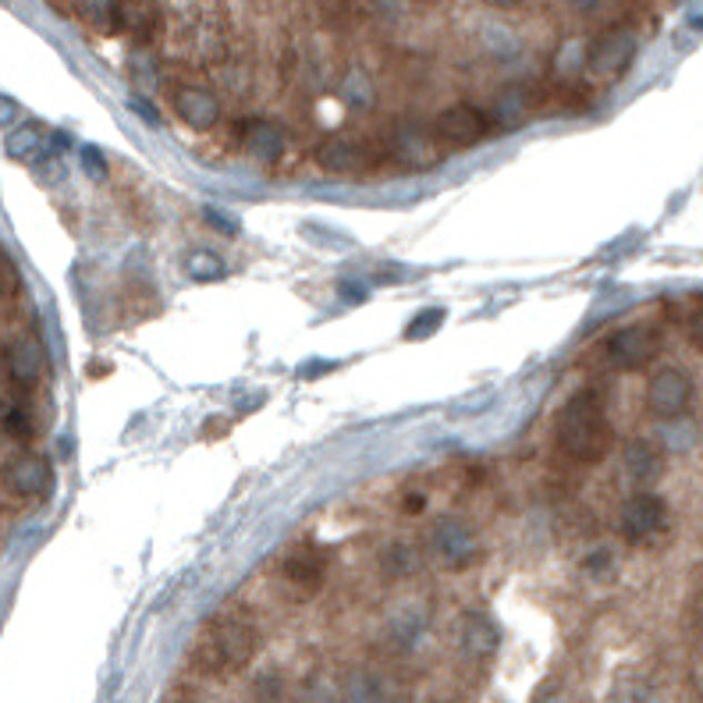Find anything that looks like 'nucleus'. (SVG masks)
<instances>
[{
  "label": "nucleus",
  "instance_id": "bb28decb",
  "mask_svg": "<svg viewBox=\"0 0 703 703\" xmlns=\"http://www.w3.org/2000/svg\"><path fill=\"white\" fill-rule=\"evenodd\" d=\"M441 320H444V310H430V313H420L416 320H412V323H416V328H409V331H405V338H412V341H416V338H423V334H434Z\"/></svg>",
  "mask_w": 703,
  "mask_h": 703
},
{
  "label": "nucleus",
  "instance_id": "412c9836",
  "mask_svg": "<svg viewBox=\"0 0 703 703\" xmlns=\"http://www.w3.org/2000/svg\"><path fill=\"white\" fill-rule=\"evenodd\" d=\"M0 430L14 441H29L32 438V416L22 402L14 399H0Z\"/></svg>",
  "mask_w": 703,
  "mask_h": 703
},
{
  "label": "nucleus",
  "instance_id": "423d86ee",
  "mask_svg": "<svg viewBox=\"0 0 703 703\" xmlns=\"http://www.w3.org/2000/svg\"><path fill=\"white\" fill-rule=\"evenodd\" d=\"M664 526H669V509H664V501L651 491L633 494L619 512V533L629 544H646V540H654Z\"/></svg>",
  "mask_w": 703,
  "mask_h": 703
},
{
  "label": "nucleus",
  "instance_id": "7ed1b4c3",
  "mask_svg": "<svg viewBox=\"0 0 703 703\" xmlns=\"http://www.w3.org/2000/svg\"><path fill=\"white\" fill-rule=\"evenodd\" d=\"M636 50H640V40H636L633 29H607L601 40L590 43L586 71L601 86H611V82L625 79V71L636 61Z\"/></svg>",
  "mask_w": 703,
  "mask_h": 703
},
{
  "label": "nucleus",
  "instance_id": "72a5a7b5",
  "mask_svg": "<svg viewBox=\"0 0 703 703\" xmlns=\"http://www.w3.org/2000/svg\"><path fill=\"white\" fill-rule=\"evenodd\" d=\"M423 504H426V498H409V501H405V509H409V512H420Z\"/></svg>",
  "mask_w": 703,
  "mask_h": 703
},
{
  "label": "nucleus",
  "instance_id": "393cba45",
  "mask_svg": "<svg viewBox=\"0 0 703 703\" xmlns=\"http://www.w3.org/2000/svg\"><path fill=\"white\" fill-rule=\"evenodd\" d=\"M114 4L118 0H76L79 14L97 29H114Z\"/></svg>",
  "mask_w": 703,
  "mask_h": 703
},
{
  "label": "nucleus",
  "instance_id": "9b49d317",
  "mask_svg": "<svg viewBox=\"0 0 703 703\" xmlns=\"http://www.w3.org/2000/svg\"><path fill=\"white\" fill-rule=\"evenodd\" d=\"M4 366H8V376L18 388L32 391L47 373V352L36 338H18L4 352Z\"/></svg>",
  "mask_w": 703,
  "mask_h": 703
},
{
  "label": "nucleus",
  "instance_id": "c85d7f7f",
  "mask_svg": "<svg viewBox=\"0 0 703 703\" xmlns=\"http://www.w3.org/2000/svg\"><path fill=\"white\" fill-rule=\"evenodd\" d=\"M690 341H693L696 352H703V305L690 317Z\"/></svg>",
  "mask_w": 703,
  "mask_h": 703
},
{
  "label": "nucleus",
  "instance_id": "2eb2a0df",
  "mask_svg": "<svg viewBox=\"0 0 703 703\" xmlns=\"http://www.w3.org/2000/svg\"><path fill=\"white\" fill-rule=\"evenodd\" d=\"M438 147H441L438 139H430L426 132L412 129V124H409V129L394 132L388 153H391L394 160H402L405 168H426V164H434V160H438V157H434Z\"/></svg>",
  "mask_w": 703,
  "mask_h": 703
},
{
  "label": "nucleus",
  "instance_id": "0eeeda50",
  "mask_svg": "<svg viewBox=\"0 0 703 703\" xmlns=\"http://www.w3.org/2000/svg\"><path fill=\"white\" fill-rule=\"evenodd\" d=\"M0 483L14 498H43L53 483L50 462L36 452H14L0 465Z\"/></svg>",
  "mask_w": 703,
  "mask_h": 703
},
{
  "label": "nucleus",
  "instance_id": "7c9ffc66",
  "mask_svg": "<svg viewBox=\"0 0 703 703\" xmlns=\"http://www.w3.org/2000/svg\"><path fill=\"white\" fill-rule=\"evenodd\" d=\"M132 111H135V114H142V118H147L150 124H160L157 111H153V107H150L147 100H142V103H139V100H132Z\"/></svg>",
  "mask_w": 703,
  "mask_h": 703
},
{
  "label": "nucleus",
  "instance_id": "20e7f679",
  "mask_svg": "<svg viewBox=\"0 0 703 703\" xmlns=\"http://www.w3.org/2000/svg\"><path fill=\"white\" fill-rule=\"evenodd\" d=\"M690 402H693V381L686 370L661 366L651 381H646V409H651L657 420L686 416Z\"/></svg>",
  "mask_w": 703,
  "mask_h": 703
},
{
  "label": "nucleus",
  "instance_id": "6e6552de",
  "mask_svg": "<svg viewBox=\"0 0 703 703\" xmlns=\"http://www.w3.org/2000/svg\"><path fill=\"white\" fill-rule=\"evenodd\" d=\"M486 135V114L473 103H455L444 107L434 121V139L448 150H469Z\"/></svg>",
  "mask_w": 703,
  "mask_h": 703
},
{
  "label": "nucleus",
  "instance_id": "f3484780",
  "mask_svg": "<svg viewBox=\"0 0 703 703\" xmlns=\"http://www.w3.org/2000/svg\"><path fill=\"white\" fill-rule=\"evenodd\" d=\"M4 147H8V157L18 160V164H40L43 157L53 153V150H50V135H47L36 121L18 124L14 132H8V142H4Z\"/></svg>",
  "mask_w": 703,
  "mask_h": 703
},
{
  "label": "nucleus",
  "instance_id": "4468645a",
  "mask_svg": "<svg viewBox=\"0 0 703 703\" xmlns=\"http://www.w3.org/2000/svg\"><path fill=\"white\" fill-rule=\"evenodd\" d=\"M239 142L252 160H263V164H274L284 153V135L270 121H242Z\"/></svg>",
  "mask_w": 703,
  "mask_h": 703
},
{
  "label": "nucleus",
  "instance_id": "dca6fc26",
  "mask_svg": "<svg viewBox=\"0 0 703 703\" xmlns=\"http://www.w3.org/2000/svg\"><path fill=\"white\" fill-rule=\"evenodd\" d=\"M323 572H328V565H323V558L313 551H295L281 562V580L288 586H295L299 593H317L323 583Z\"/></svg>",
  "mask_w": 703,
  "mask_h": 703
},
{
  "label": "nucleus",
  "instance_id": "cd10ccee",
  "mask_svg": "<svg viewBox=\"0 0 703 703\" xmlns=\"http://www.w3.org/2000/svg\"><path fill=\"white\" fill-rule=\"evenodd\" d=\"M82 168L89 171V174H97V178H107V160L100 157V150H82Z\"/></svg>",
  "mask_w": 703,
  "mask_h": 703
},
{
  "label": "nucleus",
  "instance_id": "39448f33",
  "mask_svg": "<svg viewBox=\"0 0 703 703\" xmlns=\"http://www.w3.org/2000/svg\"><path fill=\"white\" fill-rule=\"evenodd\" d=\"M657 349H661L657 331L646 328V323H633V328H622V331H615V334L607 338L604 355H607V363L615 366V370L633 373V370L651 366Z\"/></svg>",
  "mask_w": 703,
  "mask_h": 703
},
{
  "label": "nucleus",
  "instance_id": "1a4fd4ad",
  "mask_svg": "<svg viewBox=\"0 0 703 703\" xmlns=\"http://www.w3.org/2000/svg\"><path fill=\"white\" fill-rule=\"evenodd\" d=\"M430 540H434V551H438L441 562L452 565V569H462V565L476 562V558H480L476 536H473V530H469L462 519H441Z\"/></svg>",
  "mask_w": 703,
  "mask_h": 703
},
{
  "label": "nucleus",
  "instance_id": "473e14b6",
  "mask_svg": "<svg viewBox=\"0 0 703 703\" xmlns=\"http://www.w3.org/2000/svg\"><path fill=\"white\" fill-rule=\"evenodd\" d=\"M569 4H572V8H580V11H593V8L601 4V0H569Z\"/></svg>",
  "mask_w": 703,
  "mask_h": 703
},
{
  "label": "nucleus",
  "instance_id": "a211bd4d",
  "mask_svg": "<svg viewBox=\"0 0 703 703\" xmlns=\"http://www.w3.org/2000/svg\"><path fill=\"white\" fill-rule=\"evenodd\" d=\"M459 643L469 654L486 657V654H494V646H498V629L491 619L480 615V611H465L459 622Z\"/></svg>",
  "mask_w": 703,
  "mask_h": 703
},
{
  "label": "nucleus",
  "instance_id": "4be33fe9",
  "mask_svg": "<svg viewBox=\"0 0 703 703\" xmlns=\"http://www.w3.org/2000/svg\"><path fill=\"white\" fill-rule=\"evenodd\" d=\"M586 50L590 47L583 40H565L562 47H558V53H554V76L562 79V82H572L586 68Z\"/></svg>",
  "mask_w": 703,
  "mask_h": 703
},
{
  "label": "nucleus",
  "instance_id": "c756f323",
  "mask_svg": "<svg viewBox=\"0 0 703 703\" xmlns=\"http://www.w3.org/2000/svg\"><path fill=\"white\" fill-rule=\"evenodd\" d=\"M18 118V107H14V100H8L4 93H0V124H11Z\"/></svg>",
  "mask_w": 703,
  "mask_h": 703
},
{
  "label": "nucleus",
  "instance_id": "a878e982",
  "mask_svg": "<svg viewBox=\"0 0 703 703\" xmlns=\"http://www.w3.org/2000/svg\"><path fill=\"white\" fill-rule=\"evenodd\" d=\"M341 100H345L349 107H355V111H366V107H373V86L359 76V71H352V76L345 79V86H341Z\"/></svg>",
  "mask_w": 703,
  "mask_h": 703
},
{
  "label": "nucleus",
  "instance_id": "f257e3e1",
  "mask_svg": "<svg viewBox=\"0 0 703 703\" xmlns=\"http://www.w3.org/2000/svg\"><path fill=\"white\" fill-rule=\"evenodd\" d=\"M257 646H260L257 622H252L242 607H224L203 625V633L192 651V664L195 672L203 675L228 679L245 669L252 654H257Z\"/></svg>",
  "mask_w": 703,
  "mask_h": 703
},
{
  "label": "nucleus",
  "instance_id": "6ab92c4d",
  "mask_svg": "<svg viewBox=\"0 0 703 703\" xmlns=\"http://www.w3.org/2000/svg\"><path fill=\"white\" fill-rule=\"evenodd\" d=\"M182 53L189 61H218L221 58V32L207 29L203 22H192L182 29Z\"/></svg>",
  "mask_w": 703,
  "mask_h": 703
},
{
  "label": "nucleus",
  "instance_id": "5701e85b",
  "mask_svg": "<svg viewBox=\"0 0 703 703\" xmlns=\"http://www.w3.org/2000/svg\"><path fill=\"white\" fill-rule=\"evenodd\" d=\"M533 114V100L522 93V89H512V93H504L498 103V118L504 129H522V121Z\"/></svg>",
  "mask_w": 703,
  "mask_h": 703
},
{
  "label": "nucleus",
  "instance_id": "ddd939ff",
  "mask_svg": "<svg viewBox=\"0 0 703 703\" xmlns=\"http://www.w3.org/2000/svg\"><path fill=\"white\" fill-rule=\"evenodd\" d=\"M114 29L129 32L139 43H150L160 29V8L153 4V0H118L114 4Z\"/></svg>",
  "mask_w": 703,
  "mask_h": 703
},
{
  "label": "nucleus",
  "instance_id": "9d476101",
  "mask_svg": "<svg viewBox=\"0 0 703 703\" xmlns=\"http://www.w3.org/2000/svg\"><path fill=\"white\" fill-rule=\"evenodd\" d=\"M174 114L195 132H210L221 121V100L203 86H178L174 89Z\"/></svg>",
  "mask_w": 703,
  "mask_h": 703
},
{
  "label": "nucleus",
  "instance_id": "f03ea898",
  "mask_svg": "<svg viewBox=\"0 0 703 703\" xmlns=\"http://www.w3.org/2000/svg\"><path fill=\"white\" fill-rule=\"evenodd\" d=\"M554 438L562 452L575 462H601L615 444V430L604 412V399L597 391H580L562 405L554 420Z\"/></svg>",
  "mask_w": 703,
  "mask_h": 703
},
{
  "label": "nucleus",
  "instance_id": "2f4dec72",
  "mask_svg": "<svg viewBox=\"0 0 703 703\" xmlns=\"http://www.w3.org/2000/svg\"><path fill=\"white\" fill-rule=\"evenodd\" d=\"M486 8H501V11H509V8H519L522 0H483Z\"/></svg>",
  "mask_w": 703,
  "mask_h": 703
},
{
  "label": "nucleus",
  "instance_id": "aec40b11",
  "mask_svg": "<svg viewBox=\"0 0 703 703\" xmlns=\"http://www.w3.org/2000/svg\"><path fill=\"white\" fill-rule=\"evenodd\" d=\"M625 473L636 483H651L661 476V452L646 441H633L625 448Z\"/></svg>",
  "mask_w": 703,
  "mask_h": 703
},
{
  "label": "nucleus",
  "instance_id": "b1692460",
  "mask_svg": "<svg viewBox=\"0 0 703 703\" xmlns=\"http://www.w3.org/2000/svg\"><path fill=\"white\" fill-rule=\"evenodd\" d=\"M185 267H189V278L192 281H221L224 274H228V267H224V260L218 257V252H192V257L185 260Z\"/></svg>",
  "mask_w": 703,
  "mask_h": 703
},
{
  "label": "nucleus",
  "instance_id": "f8f14e48",
  "mask_svg": "<svg viewBox=\"0 0 703 703\" xmlns=\"http://www.w3.org/2000/svg\"><path fill=\"white\" fill-rule=\"evenodd\" d=\"M317 164L328 171V174H363L373 168V160L370 153L359 147V142L352 139H341V135H331V139H323L320 147H317Z\"/></svg>",
  "mask_w": 703,
  "mask_h": 703
}]
</instances>
